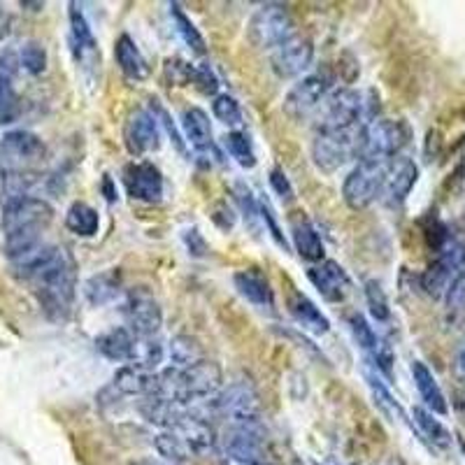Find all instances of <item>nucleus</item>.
<instances>
[{
	"instance_id": "obj_30",
	"label": "nucleus",
	"mask_w": 465,
	"mask_h": 465,
	"mask_svg": "<svg viewBox=\"0 0 465 465\" xmlns=\"http://www.w3.org/2000/svg\"><path fill=\"white\" fill-rule=\"evenodd\" d=\"M412 417H414V423L419 426V430H421L423 438L429 440L435 450H440V451L450 450L451 442H454V438H451L450 429H447V426H444L440 419H435V414L430 412V410H426L423 405H417L412 410Z\"/></svg>"
},
{
	"instance_id": "obj_44",
	"label": "nucleus",
	"mask_w": 465,
	"mask_h": 465,
	"mask_svg": "<svg viewBox=\"0 0 465 465\" xmlns=\"http://www.w3.org/2000/svg\"><path fill=\"white\" fill-rule=\"evenodd\" d=\"M193 84L198 86V89L203 91V94L207 95H214L217 94L219 89V80H217V74L212 73L210 65H198L196 73H193Z\"/></svg>"
},
{
	"instance_id": "obj_32",
	"label": "nucleus",
	"mask_w": 465,
	"mask_h": 465,
	"mask_svg": "<svg viewBox=\"0 0 465 465\" xmlns=\"http://www.w3.org/2000/svg\"><path fill=\"white\" fill-rule=\"evenodd\" d=\"M165 359V349L161 340L156 338H138L135 335V347L128 365H138L143 371H156Z\"/></svg>"
},
{
	"instance_id": "obj_40",
	"label": "nucleus",
	"mask_w": 465,
	"mask_h": 465,
	"mask_svg": "<svg viewBox=\"0 0 465 465\" xmlns=\"http://www.w3.org/2000/svg\"><path fill=\"white\" fill-rule=\"evenodd\" d=\"M19 64L26 73L31 74H40L45 68H47V52L37 43H28L24 45L22 54H19Z\"/></svg>"
},
{
	"instance_id": "obj_46",
	"label": "nucleus",
	"mask_w": 465,
	"mask_h": 465,
	"mask_svg": "<svg viewBox=\"0 0 465 465\" xmlns=\"http://www.w3.org/2000/svg\"><path fill=\"white\" fill-rule=\"evenodd\" d=\"M259 210H261V222H263L265 226H268L270 235L275 238V242L280 244V247L286 249V240H284V235H282L280 226H277L275 214H272V207L268 205V201H259Z\"/></svg>"
},
{
	"instance_id": "obj_25",
	"label": "nucleus",
	"mask_w": 465,
	"mask_h": 465,
	"mask_svg": "<svg viewBox=\"0 0 465 465\" xmlns=\"http://www.w3.org/2000/svg\"><path fill=\"white\" fill-rule=\"evenodd\" d=\"M291 238H293V247H296L298 254L305 261H323L326 256V247H323L322 235L317 232V228L307 222L305 217H298L291 222Z\"/></svg>"
},
{
	"instance_id": "obj_51",
	"label": "nucleus",
	"mask_w": 465,
	"mask_h": 465,
	"mask_svg": "<svg viewBox=\"0 0 465 465\" xmlns=\"http://www.w3.org/2000/svg\"><path fill=\"white\" fill-rule=\"evenodd\" d=\"M454 407L459 417L465 421V389H456L454 391Z\"/></svg>"
},
{
	"instance_id": "obj_18",
	"label": "nucleus",
	"mask_w": 465,
	"mask_h": 465,
	"mask_svg": "<svg viewBox=\"0 0 465 465\" xmlns=\"http://www.w3.org/2000/svg\"><path fill=\"white\" fill-rule=\"evenodd\" d=\"M110 389H114L119 396H156V391H159V372L143 371L138 365L126 363L116 371Z\"/></svg>"
},
{
	"instance_id": "obj_43",
	"label": "nucleus",
	"mask_w": 465,
	"mask_h": 465,
	"mask_svg": "<svg viewBox=\"0 0 465 465\" xmlns=\"http://www.w3.org/2000/svg\"><path fill=\"white\" fill-rule=\"evenodd\" d=\"M193 73H196V68L184 64V61H168L165 64V74L173 80L174 86H184L189 82H193Z\"/></svg>"
},
{
	"instance_id": "obj_2",
	"label": "nucleus",
	"mask_w": 465,
	"mask_h": 465,
	"mask_svg": "<svg viewBox=\"0 0 465 465\" xmlns=\"http://www.w3.org/2000/svg\"><path fill=\"white\" fill-rule=\"evenodd\" d=\"M222 368L214 361H198L191 368H168L159 372V391L156 396L168 398V401L182 402V405L193 407L196 402L207 401L222 389Z\"/></svg>"
},
{
	"instance_id": "obj_20",
	"label": "nucleus",
	"mask_w": 465,
	"mask_h": 465,
	"mask_svg": "<svg viewBox=\"0 0 465 465\" xmlns=\"http://www.w3.org/2000/svg\"><path fill=\"white\" fill-rule=\"evenodd\" d=\"M419 170L414 165V161L405 159V156H396V159L389 163V173H386V184H384V196L391 205L405 201L410 196L412 186L417 184Z\"/></svg>"
},
{
	"instance_id": "obj_11",
	"label": "nucleus",
	"mask_w": 465,
	"mask_h": 465,
	"mask_svg": "<svg viewBox=\"0 0 465 465\" xmlns=\"http://www.w3.org/2000/svg\"><path fill=\"white\" fill-rule=\"evenodd\" d=\"M124 319H126V328L133 335L153 338L159 333V328L163 326V310H161L152 291L133 289L128 291L126 301H124Z\"/></svg>"
},
{
	"instance_id": "obj_26",
	"label": "nucleus",
	"mask_w": 465,
	"mask_h": 465,
	"mask_svg": "<svg viewBox=\"0 0 465 465\" xmlns=\"http://www.w3.org/2000/svg\"><path fill=\"white\" fill-rule=\"evenodd\" d=\"M70 43H73V52L77 61H89V58H95L98 54V47H95V37L91 33L89 22L84 19L82 10L77 5H70Z\"/></svg>"
},
{
	"instance_id": "obj_50",
	"label": "nucleus",
	"mask_w": 465,
	"mask_h": 465,
	"mask_svg": "<svg viewBox=\"0 0 465 465\" xmlns=\"http://www.w3.org/2000/svg\"><path fill=\"white\" fill-rule=\"evenodd\" d=\"M454 372H456V377H459V380L465 384V340H463V344L459 347V351H456Z\"/></svg>"
},
{
	"instance_id": "obj_14",
	"label": "nucleus",
	"mask_w": 465,
	"mask_h": 465,
	"mask_svg": "<svg viewBox=\"0 0 465 465\" xmlns=\"http://www.w3.org/2000/svg\"><path fill=\"white\" fill-rule=\"evenodd\" d=\"M314 58V47L307 37H291L289 43H284L282 47H277L270 56V65L275 70L277 77L282 80H291V77H298V74L305 73L310 65H312Z\"/></svg>"
},
{
	"instance_id": "obj_13",
	"label": "nucleus",
	"mask_w": 465,
	"mask_h": 465,
	"mask_svg": "<svg viewBox=\"0 0 465 465\" xmlns=\"http://www.w3.org/2000/svg\"><path fill=\"white\" fill-rule=\"evenodd\" d=\"M328 89H331V74H328L326 70H323V73L319 70V73L302 77V80L298 82V84H293V89L286 94L284 98L286 116L296 119V122L310 116L319 105H322Z\"/></svg>"
},
{
	"instance_id": "obj_1",
	"label": "nucleus",
	"mask_w": 465,
	"mask_h": 465,
	"mask_svg": "<svg viewBox=\"0 0 465 465\" xmlns=\"http://www.w3.org/2000/svg\"><path fill=\"white\" fill-rule=\"evenodd\" d=\"M16 275L35 286L37 301L49 319L68 317L74 301V261L61 247L43 244L19 263H12Z\"/></svg>"
},
{
	"instance_id": "obj_28",
	"label": "nucleus",
	"mask_w": 465,
	"mask_h": 465,
	"mask_svg": "<svg viewBox=\"0 0 465 465\" xmlns=\"http://www.w3.org/2000/svg\"><path fill=\"white\" fill-rule=\"evenodd\" d=\"M122 293V275L116 270H107L101 275H94L84 282V296L91 305H110Z\"/></svg>"
},
{
	"instance_id": "obj_16",
	"label": "nucleus",
	"mask_w": 465,
	"mask_h": 465,
	"mask_svg": "<svg viewBox=\"0 0 465 465\" xmlns=\"http://www.w3.org/2000/svg\"><path fill=\"white\" fill-rule=\"evenodd\" d=\"M126 147L133 156H143V153L156 152L161 144L159 119L149 110H138L128 116L126 124Z\"/></svg>"
},
{
	"instance_id": "obj_27",
	"label": "nucleus",
	"mask_w": 465,
	"mask_h": 465,
	"mask_svg": "<svg viewBox=\"0 0 465 465\" xmlns=\"http://www.w3.org/2000/svg\"><path fill=\"white\" fill-rule=\"evenodd\" d=\"M114 58L128 80L140 82L149 74L147 61H144V56H143V52L138 49V45L133 43L131 35H122L119 40H116Z\"/></svg>"
},
{
	"instance_id": "obj_39",
	"label": "nucleus",
	"mask_w": 465,
	"mask_h": 465,
	"mask_svg": "<svg viewBox=\"0 0 465 465\" xmlns=\"http://www.w3.org/2000/svg\"><path fill=\"white\" fill-rule=\"evenodd\" d=\"M19 116V98L7 80H0V126L16 122Z\"/></svg>"
},
{
	"instance_id": "obj_52",
	"label": "nucleus",
	"mask_w": 465,
	"mask_h": 465,
	"mask_svg": "<svg viewBox=\"0 0 465 465\" xmlns=\"http://www.w3.org/2000/svg\"><path fill=\"white\" fill-rule=\"evenodd\" d=\"M131 465H177V463H170L165 459H140V460H133Z\"/></svg>"
},
{
	"instance_id": "obj_41",
	"label": "nucleus",
	"mask_w": 465,
	"mask_h": 465,
	"mask_svg": "<svg viewBox=\"0 0 465 465\" xmlns=\"http://www.w3.org/2000/svg\"><path fill=\"white\" fill-rule=\"evenodd\" d=\"M368 384H371L372 389V396H375V405L380 407L381 412L386 414V417H401V407H398V402L393 401L391 391L386 389L384 384H381L380 380H377L375 375H368Z\"/></svg>"
},
{
	"instance_id": "obj_47",
	"label": "nucleus",
	"mask_w": 465,
	"mask_h": 465,
	"mask_svg": "<svg viewBox=\"0 0 465 465\" xmlns=\"http://www.w3.org/2000/svg\"><path fill=\"white\" fill-rule=\"evenodd\" d=\"M152 103H153V112H156V114H159L161 124H163L165 131H168V135H170V140H173V143H174V147L180 149L182 153H186V144H184V140H182L180 131H177V126H174V124H173V119H170L168 112H165L163 107H161V105H156V103H159V101H152Z\"/></svg>"
},
{
	"instance_id": "obj_34",
	"label": "nucleus",
	"mask_w": 465,
	"mask_h": 465,
	"mask_svg": "<svg viewBox=\"0 0 465 465\" xmlns=\"http://www.w3.org/2000/svg\"><path fill=\"white\" fill-rule=\"evenodd\" d=\"M170 15H173L174 26H177V33L182 35V40H184V43L189 45V47L193 49L196 54H205L207 52L205 37L201 35V31L193 26V22H191L189 16L184 15V10H182L177 3H173V5H170Z\"/></svg>"
},
{
	"instance_id": "obj_48",
	"label": "nucleus",
	"mask_w": 465,
	"mask_h": 465,
	"mask_svg": "<svg viewBox=\"0 0 465 465\" xmlns=\"http://www.w3.org/2000/svg\"><path fill=\"white\" fill-rule=\"evenodd\" d=\"M184 242L189 247V254L193 256H203L207 252V244L203 240V235L198 232V228H191V231L184 232Z\"/></svg>"
},
{
	"instance_id": "obj_33",
	"label": "nucleus",
	"mask_w": 465,
	"mask_h": 465,
	"mask_svg": "<svg viewBox=\"0 0 465 465\" xmlns=\"http://www.w3.org/2000/svg\"><path fill=\"white\" fill-rule=\"evenodd\" d=\"M168 354L170 361H173V368H180V371L191 368V365H196L198 361L205 359L198 340L189 338V335H177V338H173Z\"/></svg>"
},
{
	"instance_id": "obj_17",
	"label": "nucleus",
	"mask_w": 465,
	"mask_h": 465,
	"mask_svg": "<svg viewBox=\"0 0 465 465\" xmlns=\"http://www.w3.org/2000/svg\"><path fill=\"white\" fill-rule=\"evenodd\" d=\"M307 280L312 282L314 289L328 302L344 301L349 293V286H351L344 268L335 261H323L322 265H314V268L307 270Z\"/></svg>"
},
{
	"instance_id": "obj_38",
	"label": "nucleus",
	"mask_w": 465,
	"mask_h": 465,
	"mask_svg": "<svg viewBox=\"0 0 465 465\" xmlns=\"http://www.w3.org/2000/svg\"><path fill=\"white\" fill-rule=\"evenodd\" d=\"M365 298H368L372 317H375L377 322H386L389 314H391V310H389V301H386V293L384 289H381L380 282H365Z\"/></svg>"
},
{
	"instance_id": "obj_5",
	"label": "nucleus",
	"mask_w": 465,
	"mask_h": 465,
	"mask_svg": "<svg viewBox=\"0 0 465 465\" xmlns=\"http://www.w3.org/2000/svg\"><path fill=\"white\" fill-rule=\"evenodd\" d=\"M389 163L391 161H359V165L347 174L342 198L351 210H365L384 193Z\"/></svg>"
},
{
	"instance_id": "obj_9",
	"label": "nucleus",
	"mask_w": 465,
	"mask_h": 465,
	"mask_svg": "<svg viewBox=\"0 0 465 465\" xmlns=\"http://www.w3.org/2000/svg\"><path fill=\"white\" fill-rule=\"evenodd\" d=\"M359 133L351 131H319L312 143L314 165L323 173H335L347 161L359 159Z\"/></svg>"
},
{
	"instance_id": "obj_15",
	"label": "nucleus",
	"mask_w": 465,
	"mask_h": 465,
	"mask_svg": "<svg viewBox=\"0 0 465 465\" xmlns=\"http://www.w3.org/2000/svg\"><path fill=\"white\" fill-rule=\"evenodd\" d=\"M124 184L133 201L159 203L163 198V177L153 163H131L124 170Z\"/></svg>"
},
{
	"instance_id": "obj_35",
	"label": "nucleus",
	"mask_w": 465,
	"mask_h": 465,
	"mask_svg": "<svg viewBox=\"0 0 465 465\" xmlns=\"http://www.w3.org/2000/svg\"><path fill=\"white\" fill-rule=\"evenodd\" d=\"M223 143H226L228 153H231L232 159L238 161L242 168H254L256 153H254V147H252V143H249V138L244 135V133H240V131L228 133L226 138H223Z\"/></svg>"
},
{
	"instance_id": "obj_37",
	"label": "nucleus",
	"mask_w": 465,
	"mask_h": 465,
	"mask_svg": "<svg viewBox=\"0 0 465 465\" xmlns=\"http://www.w3.org/2000/svg\"><path fill=\"white\" fill-rule=\"evenodd\" d=\"M212 112H214V116H217L222 124H226V126H240V124H242V110H240V103L228 94L214 95Z\"/></svg>"
},
{
	"instance_id": "obj_23",
	"label": "nucleus",
	"mask_w": 465,
	"mask_h": 465,
	"mask_svg": "<svg viewBox=\"0 0 465 465\" xmlns=\"http://www.w3.org/2000/svg\"><path fill=\"white\" fill-rule=\"evenodd\" d=\"M232 282H235V289L244 301L261 307V310H272L275 293L270 289V282L265 280V275H261L256 270H240V272H235Z\"/></svg>"
},
{
	"instance_id": "obj_42",
	"label": "nucleus",
	"mask_w": 465,
	"mask_h": 465,
	"mask_svg": "<svg viewBox=\"0 0 465 465\" xmlns=\"http://www.w3.org/2000/svg\"><path fill=\"white\" fill-rule=\"evenodd\" d=\"M238 201H240V207H242V214L244 219H247V223L252 226V231H256L261 222V210H259V201L252 196L249 186L238 184Z\"/></svg>"
},
{
	"instance_id": "obj_8",
	"label": "nucleus",
	"mask_w": 465,
	"mask_h": 465,
	"mask_svg": "<svg viewBox=\"0 0 465 465\" xmlns=\"http://www.w3.org/2000/svg\"><path fill=\"white\" fill-rule=\"evenodd\" d=\"M371 103H365L363 94L354 89H344L326 103V110L323 116L317 124L319 131H351V128L359 126L361 122L371 124L375 116L368 110Z\"/></svg>"
},
{
	"instance_id": "obj_3",
	"label": "nucleus",
	"mask_w": 465,
	"mask_h": 465,
	"mask_svg": "<svg viewBox=\"0 0 465 465\" xmlns=\"http://www.w3.org/2000/svg\"><path fill=\"white\" fill-rule=\"evenodd\" d=\"M259 393L249 381H232L226 389H219L207 401H203L201 417H223L231 423L259 421Z\"/></svg>"
},
{
	"instance_id": "obj_10",
	"label": "nucleus",
	"mask_w": 465,
	"mask_h": 465,
	"mask_svg": "<svg viewBox=\"0 0 465 465\" xmlns=\"http://www.w3.org/2000/svg\"><path fill=\"white\" fill-rule=\"evenodd\" d=\"M223 451L240 465H265V438L261 423H231L223 433Z\"/></svg>"
},
{
	"instance_id": "obj_45",
	"label": "nucleus",
	"mask_w": 465,
	"mask_h": 465,
	"mask_svg": "<svg viewBox=\"0 0 465 465\" xmlns=\"http://www.w3.org/2000/svg\"><path fill=\"white\" fill-rule=\"evenodd\" d=\"M270 184H272V189H275L277 196L282 198L284 203H291L293 201V186H291L289 177L284 174V170L275 168L272 173H270Z\"/></svg>"
},
{
	"instance_id": "obj_7",
	"label": "nucleus",
	"mask_w": 465,
	"mask_h": 465,
	"mask_svg": "<svg viewBox=\"0 0 465 465\" xmlns=\"http://www.w3.org/2000/svg\"><path fill=\"white\" fill-rule=\"evenodd\" d=\"M291 37H296L293 16L289 15L286 7L275 5V3L256 10V15L249 22V40L261 49H272L275 52L277 47L289 43Z\"/></svg>"
},
{
	"instance_id": "obj_24",
	"label": "nucleus",
	"mask_w": 465,
	"mask_h": 465,
	"mask_svg": "<svg viewBox=\"0 0 465 465\" xmlns=\"http://www.w3.org/2000/svg\"><path fill=\"white\" fill-rule=\"evenodd\" d=\"M412 377H414V386H417V391H419V398H421V402L426 410H430L433 414L450 412L447 398H444V393H442V389H440L435 375L429 371V365L421 363V361H414Z\"/></svg>"
},
{
	"instance_id": "obj_21",
	"label": "nucleus",
	"mask_w": 465,
	"mask_h": 465,
	"mask_svg": "<svg viewBox=\"0 0 465 465\" xmlns=\"http://www.w3.org/2000/svg\"><path fill=\"white\" fill-rule=\"evenodd\" d=\"M182 131H184L186 140L201 156L205 153H219L212 140V124L210 116L201 110V107H186L182 112Z\"/></svg>"
},
{
	"instance_id": "obj_49",
	"label": "nucleus",
	"mask_w": 465,
	"mask_h": 465,
	"mask_svg": "<svg viewBox=\"0 0 465 465\" xmlns=\"http://www.w3.org/2000/svg\"><path fill=\"white\" fill-rule=\"evenodd\" d=\"M15 70H16L15 58H12L10 54H3V56H0V80L10 82V77H12V73H15Z\"/></svg>"
},
{
	"instance_id": "obj_36",
	"label": "nucleus",
	"mask_w": 465,
	"mask_h": 465,
	"mask_svg": "<svg viewBox=\"0 0 465 465\" xmlns=\"http://www.w3.org/2000/svg\"><path fill=\"white\" fill-rule=\"evenodd\" d=\"M349 326H351V333H354V340L359 342L361 349H365L368 354H375L377 349H380L381 340L377 338V333L372 331V326L368 322H365L363 314L354 312L351 317H349Z\"/></svg>"
},
{
	"instance_id": "obj_29",
	"label": "nucleus",
	"mask_w": 465,
	"mask_h": 465,
	"mask_svg": "<svg viewBox=\"0 0 465 465\" xmlns=\"http://www.w3.org/2000/svg\"><path fill=\"white\" fill-rule=\"evenodd\" d=\"M133 347H135V335L124 326L112 328V331H107V333H103L101 338L95 340V349L105 359L119 361V363H128L131 361Z\"/></svg>"
},
{
	"instance_id": "obj_6",
	"label": "nucleus",
	"mask_w": 465,
	"mask_h": 465,
	"mask_svg": "<svg viewBox=\"0 0 465 465\" xmlns=\"http://www.w3.org/2000/svg\"><path fill=\"white\" fill-rule=\"evenodd\" d=\"M460 280H465V244L451 240L440 247V256L423 272L421 286L429 296L447 298Z\"/></svg>"
},
{
	"instance_id": "obj_4",
	"label": "nucleus",
	"mask_w": 465,
	"mask_h": 465,
	"mask_svg": "<svg viewBox=\"0 0 465 465\" xmlns=\"http://www.w3.org/2000/svg\"><path fill=\"white\" fill-rule=\"evenodd\" d=\"M410 140V128L405 122L393 119H372L363 124L359 133L361 161H393Z\"/></svg>"
},
{
	"instance_id": "obj_19",
	"label": "nucleus",
	"mask_w": 465,
	"mask_h": 465,
	"mask_svg": "<svg viewBox=\"0 0 465 465\" xmlns=\"http://www.w3.org/2000/svg\"><path fill=\"white\" fill-rule=\"evenodd\" d=\"M0 153L15 165L33 163L45 156V144L31 131H10L0 140Z\"/></svg>"
},
{
	"instance_id": "obj_12",
	"label": "nucleus",
	"mask_w": 465,
	"mask_h": 465,
	"mask_svg": "<svg viewBox=\"0 0 465 465\" xmlns=\"http://www.w3.org/2000/svg\"><path fill=\"white\" fill-rule=\"evenodd\" d=\"M52 207L43 198L33 196H15L5 207H3V231L10 232L24 231H43L52 222Z\"/></svg>"
},
{
	"instance_id": "obj_22",
	"label": "nucleus",
	"mask_w": 465,
	"mask_h": 465,
	"mask_svg": "<svg viewBox=\"0 0 465 465\" xmlns=\"http://www.w3.org/2000/svg\"><path fill=\"white\" fill-rule=\"evenodd\" d=\"M289 314L307 333L326 335L331 331V322H328L326 314L310 298L302 296L301 291H293L289 296Z\"/></svg>"
},
{
	"instance_id": "obj_31",
	"label": "nucleus",
	"mask_w": 465,
	"mask_h": 465,
	"mask_svg": "<svg viewBox=\"0 0 465 465\" xmlns=\"http://www.w3.org/2000/svg\"><path fill=\"white\" fill-rule=\"evenodd\" d=\"M65 226L74 232V235H82V238H91L101 228V219H98V212L94 210L86 203H73L65 214Z\"/></svg>"
}]
</instances>
